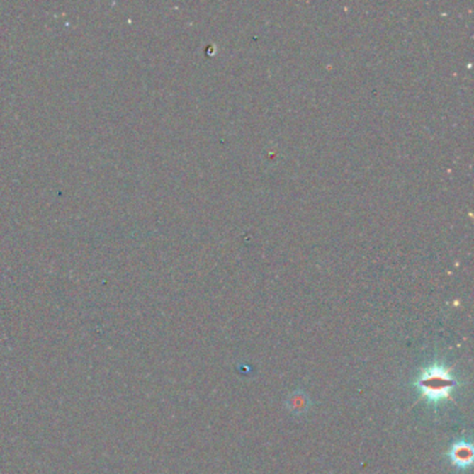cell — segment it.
<instances>
[{
    "instance_id": "3",
    "label": "cell",
    "mask_w": 474,
    "mask_h": 474,
    "mask_svg": "<svg viewBox=\"0 0 474 474\" xmlns=\"http://www.w3.org/2000/svg\"><path fill=\"white\" fill-rule=\"evenodd\" d=\"M286 405H287V409L291 412L292 414L295 416H302L305 414L309 407H310V400L307 397L306 393L303 391H295L288 395L287 401H286Z\"/></svg>"
},
{
    "instance_id": "1",
    "label": "cell",
    "mask_w": 474,
    "mask_h": 474,
    "mask_svg": "<svg viewBox=\"0 0 474 474\" xmlns=\"http://www.w3.org/2000/svg\"><path fill=\"white\" fill-rule=\"evenodd\" d=\"M456 385V380L444 366L439 365L426 368L417 381V387L422 390L423 397L431 403H438L449 398L451 391Z\"/></svg>"
},
{
    "instance_id": "2",
    "label": "cell",
    "mask_w": 474,
    "mask_h": 474,
    "mask_svg": "<svg viewBox=\"0 0 474 474\" xmlns=\"http://www.w3.org/2000/svg\"><path fill=\"white\" fill-rule=\"evenodd\" d=\"M474 451L470 442L458 441L452 445L449 451L451 462L461 470H466L473 463Z\"/></svg>"
}]
</instances>
